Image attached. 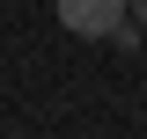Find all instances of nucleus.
I'll return each mask as SVG.
<instances>
[{"label":"nucleus","mask_w":147,"mask_h":139,"mask_svg":"<svg viewBox=\"0 0 147 139\" xmlns=\"http://www.w3.org/2000/svg\"><path fill=\"white\" fill-rule=\"evenodd\" d=\"M52 7H59V22L74 37H110L125 22V0H52Z\"/></svg>","instance_id":"obj_1"},{"label":"nucleus","mask_w":147,"mask_h":139,"mask_svg":"<svg viewBox=\"0 0 147 139\" xmlns=\"http://www.w3.org/2000/svg\"><path fill=\"white\" fill-rule=\"evenodd\" d=\"M125 15H132V22H147V0H125Z\"/></svg>","instance_id":"obj_2"}]
</instances>
